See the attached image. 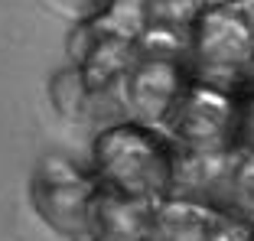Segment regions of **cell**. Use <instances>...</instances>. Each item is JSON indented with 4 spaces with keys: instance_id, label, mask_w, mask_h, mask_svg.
I'll use <instances>...</instances> for the list:
<instances>
[{
    "instance_id": "cell-1",
    "label": "cell",
    "mask_w": 254,
    "mask_h": 241,
    "mask_svg": "<svg viewBox=\"0 0 254 241\" xmlns=\"http://www.w3.org/2000/svg\"><path fill=\"white\" fill-rule=\"evenodd\" d=\"M176 163L173 147L143 120L108 124L91 147V176L98 186L147 205L163 202L176 189Z\"/></svg>"
},
{
    "instance_id": "cell-2",
    "label": "cell",
    "mask_w": 254,
    "mask_h": 241,
    "mask_svg": "<svg viewBox=\"0 0 254 241\" xmlns=\"http://www.w3.org/2000/svg\"><path fill=\"white\" fill-rule=\"evenodd\" d=\"M101 192L98 180L65 157H43L30 176V205L46 228L62 238L91 235V212Z\"/></svg>"
},
{
    "instance_id": "cell-3",
    "label": "cell",
    "mask_w": 254,
    "mask_h": 241,
    "mask_svg": "<svg viewBox=\"0 0 254 241\" xmlns=\"http://www.w3.org/2000/svg\"><path fill=\"white\" fill-rule=\"evenodd\" d=\"M232 98L212 85H189L170 111L173 134L195 153H212L232 127Z\"/></svg>"
},
{
    "instance_id": "cell-4",
    "label": "cell",
    "mask_w": 254,
    "mask_h": 241,
    "mask_svg": "<svg viewBox=\"0 0 254 241\" xmlns=\"http://www.w3.org/2000/svg\"><path fill=\"white\" fill-rule=\"evenodd\" d=\"M195 53L209 68H238L254 56V26L235 7H209L195 16Z\"/></svg>"
},
{
    "instance_id": "cell-5",
    "label": "cell",
    "mask_w": 254,
    "mask_h": 241,
    "mask_svg": "<svg viewBox=\"0 0 254 241\" xmlns=\"http://www.w3.org/2000/svg\"><path fill=\"white\" fill-rule=\"evenodd\" d=\"M186 82H183V68L173 59L163 56H147L140 59L130 72H124V98L127 108L143 120H166L183 95Z\"/></svg>"
},
{
    "instance_id": "cell-6",
    "label": "cell",
    "mask_w": 254,
    "mask_h": 241,
    "mask_svg": "<svg viewBox=\"0 0 254 241\" xmlns=\"http://www.w3.org/2000/svg\"><path fill=\"white\" fill-rule=\"evenodd\" d=\"M91 95H95V91H91L85 72L75 65V62L65 65V68H59V72H53V78H49V105L65 120L85 118V111H88V105H91Z\"/></svg>"
},
{
    "instance_id": "cell-7",
    "label": "cell",
    "mask_w": 254,
    "mask_h": 241,
    "mask_svg": "<svg viewBox=\"0 0 254 241\" xmlns=\"http://www.w3.org/2000/svg\"><path fill=\"white\" fill-rule=\"evenodd\" d=\"M232 192L241 205L254 209V153L245 163H238V170L232 173Z\"/></svg>"
},
{
    "instance_id": "cell-8",
    "label": "cell",
    "mask_w": 254,
    "mask_h": 241,
    "mask_svg": "<svg viewBox=\"0 0 254 241\" xmlns=\"http://www.w3.org/2000/svg\"><path fill=\"white\" fill-rule=\"evenodd\" d=\"M68 3H72V7H78L82 13H91V16H95L98 10L108 3V0H68Z\"/></svg>"
},
{
    "instance_id": "cell-9",
    "label": "cell",
    "mask_w": 254,
    "mask_h": 241,
    "mask_svg": "<svg viewBox=\"0 0 254 241\" xmlns=\"http://www.w3.org/2000/svg\"><path fill=\"white\" fill-rule=\"evenodd\" d=\"M248 130H251V140H254V111H251V118H248Z\"/></svg>"
}]
</instances>
